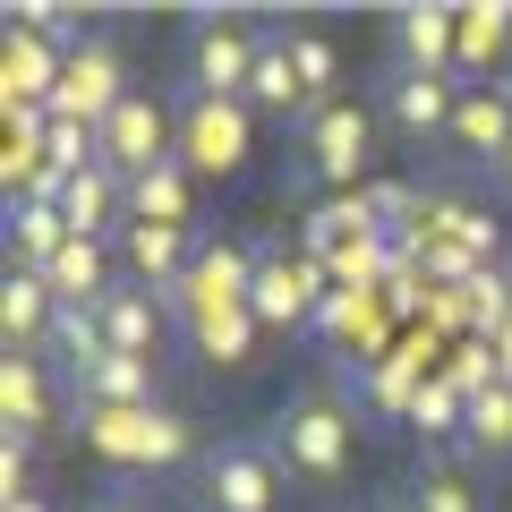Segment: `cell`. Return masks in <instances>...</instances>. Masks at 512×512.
<instances>
[{"mask_svg":"<svg viewBox=\"0 0 512 512\" xmlns=\"http://www.w3.org/2000/svg\"><path fill=\"white\" fill-rule=\"evenodd\" d=\"M308 291H316V265H256V282H248V308L256 316H274V325H291V316H308Z\"/></svg>","mask_w":512,"mask_h":512,"instance_id":"21","label":"cell"},{"mask_svg":"<svg viewBox=\"0 0 512 512\" xmlns=\"http://www.w3.org/2000/svg\"><path fill=\"white\" fill-rule=\"evenodd\" d=\"M154 359H120V350H111V359H94L86 376L77 384H60V393H69L77 402V419H86V410H154Z\"/></svg>","mask_w":512,"mask_h":512,"instance_id":"11","label":"cell"},{"mask_svg":"<svg viewBox=\"0 0 512 512\" xmlns=\"http://www.w3.org/2000/svg\"><path fill=\"white\" fill-rule=\"evenodd\" d=\"M282 470H291V461H282L274 427L205 444V453H197V512H274Z\"/></svg>","mask_w":512,"mask_h":512,"instance_id":"1","label":"cell"},{"mask_svg":"<svg viewBox=\"0 0 512 512\" xmlns=\"http://www.w3.org/2000/svg\"><path fill=\"white\" fill-rule=\"evenodd\" d=\"M248 103H265V111H291V120H308V94H299V69H291V18H282V26H256Z\"/></svg>","mask_w":512,"mask_h":512,"instance_id":"13","label":"cell"},{"mask_svg":"<svg viewBox=\"0 0 512 512\" xmlns=\"http://www.w3.org/2000/svg\"><path fill=\"white\" fill-rule=\"evenodd\" d=\"M419 512H470V487H461V478H419Z\"/></svg>","mask_w":512,"mask_h":512,"instance_id":"25","label":"cell"},{"mask_svg":"<svg viewBox=\"0 0 512 512\" xmlns=\"http://www.w3.org/2000/svg\"><path fill=\"white\" fill-rule=\"evenodd\" d=\"M453 35H461V9H402L393 18L402 69H427V77H453Z\"/></svg>","mask_w":512,"mask_h":512,"instance_id":"17","label":"cell"},{"mask_svg":"<svg viewBox=\"0 0 512 512\" xmlns=\"http://www.w3.org/2000/svg\"><path fill=\"white\" fill-rule=\"evenodd\" d=\"M461 444L487 453V461H512V384H504V376L478 384L470 402H461Z\"/></svg>","mask_w":512,"mask_h":512,"instance_id":"20","label":"cell"},{"mask_svg":"<svg viewBox=\"0 0 512 512\" xmlns=\"http://www.w3.org/2000/svg\"><path fill=\"white\" fill-rule=\"evenodd\" d=\"M504 43H512V9H461V35H453L461 60H495ZM461 60H453V77H461Z\"/></svg>","mask_w":512,"mask_h":512,"instance_id":"23","label":"cell"},{"mask_svg":"<svg viewBox=\"0 0 512 512\" xmlns=\"http://www.w3.org/2000/svg\"><path fill=\"white\" fill-rule=\"evenodd\" d=\"M453 111H461L453 77H427V69H402L393 60V77H384V120H393V137L436 146V137H453Z\"/></svg>","mask_w":512,"mask_h":512,"instance_id":"7","label":"cell"},{"mask_svg":"<svg viewBox=\"0 0 512 512\" xmlns=\"http://www.w3.org/2000/svg\"><path fill=\"white\" fill-rule=\"evenodd\" d=\"M60 214H69V231H77V239H111V222H128V180H120L111 163L77 171L69 197H60Z\"/></svg>","mask_w":512,"mask_h":512,"instance_id":"15","label":"cell"},{"mask_svg":"<svg viewBox=\"0 0 512 512\" xmlns=\"http://www.w3.org/2000/svg\"><path fill=\"white\" fill-rule=\"evenodd\" d=\"M487 359H495V376L512 384V325H504V333H495V342H487Z\"/></svg>","mask_w":512,"mask_h":512,"instance_id":"26","label":"cell"},{"mask_svg":"<svg viewBox=\"0 0 512 512\" xmlns=\"http://www.w3.org/2000/svg\"><path fill=\"white\" fill-rule=\"evenodd\" d=\"M26 470H35V436H18V427H9V444H0V495H9V504H18V495H35V487H26Z\"/></svg>","mask_w":512,"mask_h":512,"instance_id":"24","label":"cell"},{"mask_svg":"<svg viewBox=\"0 0 512 512\" xmlns=\"http://www.w3.org/2000/svg\"><path fill=\"white\" fill-rule=\"evenodd\" d=\"M376 512H419V495H376Z\"/></svg>","mask_w":512,"mask_h":512,"instance_id":"27","label":"cell"},{"mask_svg":"<svg viewBox=\"0 0 512 512\" xmlns=\"http://www.w3.org/2000/svg\"><path fill=\"white\" fill-rule=\"evenodd\" d=\"M367 163H376V120H367V103H325L308 120V180L359 188Z\"/></svg>","mask_w":512,"mask_h":512,"instance_id":"5","label":"cell"},{"mask_svg":"<svg viewBox=\"0 0 512 512\" xmlns=\"http://www.w3.org/2000/svg\"><path fill=\"white\" fill-rule=\"evenodd\" d=\"M94 512H137V504H120V495H103V504H94Z\"/></svg>","mask_w":512,"mask_h":512,"instance_id":"29","label":"cell"},{"mask_svg":"<svg viewBox=\"0 0 512 512\" xmlns=\"http://www.w3.org/2000/svg\"><path fill=\"white\" fill-rule=\"evenodd\" d=\"M9 512H52V504H43V495H18V504H9Z\"/></svg>","mask_w":512,"mask_h":512,"instance_id":"28","label":"cell"},{"mask_svg":"<svg viewBox=\"0 0 512 512\" xmlns=\"http://www.w3.org/2000/svg\"><path fill=\"white\" fill-rule=\"evenodd\" d=\"M86 444L94 453H111V461H180L188 453V419H171L163 402L154 410H86Z\"/></svg>","mask_w":512,"mask_h":512,"instance_id":"6","label":"cell"},{"mask_svg":"<svg viewBox=\"0 0 512 512\" xmlns=\"http://www.w3.org/2000/svg\"><path fill=\"white\" fill-rule=\"evenodd\" d=\"M52 282L43 274H9L0 282V333H9V350L18 359H43V333H52Z\"/></svg>","mask_w":512,"mask_h":512,"instance_id":"16","label":"cell"},{"mask_svg":"<svg viewBox=\"0 0 512 512\" xmlns=\"http://www.w3.org/2000/svg\"><path fill=\"white\" fill-rule=\"evenodd\" d=\"M69 214L52 197H18L9 188V274H52V256L69 248Z\"/></svg>","mask_w":512,"mask_h":512,"instance_id":"10","label":"cell"},{"mask_svg":"<svg viewBox=\"0 0 512 512\" xmlns=\"http://www.w3.org/2000/svg\"><path fill=\"white\" fill-rule=\"evenodd\" d=\"M291 69H299V94H308V120L333 103V77H342V60H333L325 35H308V26H291ZM299 120V128H308Z\"/></svg>","mask_w":512,"mask_h":512,"instance_id":"22","label":"cell"},{"mask_svg":"<svg viewBox=\"0 0 512 512\" xmlns=\"http://www.w3.org/2000/svg\"><path fill=\"white\" fill-rule=\"evenodd\" d=\"M94 137H103V163L120 171V180H146L154 163H171V111L154 103V94H128Z\"/></svg>","mask_w":512,"mask_h":512,"instance_id":"8","label":"cell"},{"mask_svg":"<svg viewBox=\"0 0 512 512\" xmlns=\"http://www.w3.org/2000/svg\"><path fill=\"white\" fill-rule=\"evenodd\" d=\"M128 222H154V231H180L188 222V163H154L146 180H128Z\"/></svg>","mask_w":512,"mask_h":512,"instance_id":"19","label":"cell"},{"mask_svg":"<svg viewBox=\"0 0 512 512\" xmlns=\"http://www.w3.org/2000/svg\"><path fill=\"white\" fill-rule=\"evenodd\" d=\"M274 444L299 478H342L350 470V410H333L325 393H291L274 410Z\"/></svg>","mask_w":512,"mask_h":512,"instance_id":"3","label":"cell"},{"mask_svg":"<svg viewBox=\"0 0 512 512\" xmlns=\"http://www.w3.org/2000/svg\"><path fill=\"white\" fill-rule=\"evenodd\" d=\"M0 419L18 427V436H43L52 427V367L43 359H18L9 350V367H0Z\"/></svg>","mask_w":512,"mask_h":512,"instance_id":"18","label":"cell"},{"mask_svg":"<svg viewBox=\"0 0 512 512\" xmlns=\"http://www.w3.org/2000/svg\"><path fill=\"white\" fill-rule=\"evenodd\" d=\"M180 163L188 171H214V180L239 171V163H248V111L188 94V111H180Z\"/></svg>","mask_w":512,"mask_h":512,"instance_id":"9","label":"cell"},{"mask_svg":"<svg viewBox=\"0 0 512 512\" xmlns=\"http://www.w3.org/2000/svg\"><path fill=\"white\" fill-rule=\"evenodd\" d=\"M180 69H188V94H205V103H248L256 26H231V18H188V35H180Z\"/></svg>","mask_w":512,"mask_h":512,"instance_id":"2","label":"cell"},{"mask_svg":"<svg viewBox=\"0 0 512 512\" xmlns=\"http://www.w3.org/2000/svg\"><path fill=\"white\" fill-rule=\"evenodd\" d=\"M128 77H120V52H111V35H86L69 52V69H60V94H52V120H77V128H103L111 111L128 103Z\"/></svg>","mask_w":512,"mask_h":512,"instance_id":"4","label":"cell"},{"mask_svg":"<svg viewBox=\"0 0 512 512\" xmlns=\"http://www.w3.org/2000/svg\"><path fill=\"white\" fill-rule=\"evenodd\" d=\"M94 316H103V342L120 350V359H154V342H163V299H154L146 282H120Z\"/></svg>","mask_w":512,"mask_h":512,"instance_id":"14","label":"cell"},{"mask_svg":"<svg viewBox=\"0 0 512 512\" xmlns=\"http://www.w3.org/2000/svg\"><path fill=\"white\" fill-rule=\"evenodd\" d=\"M444 146H461L470 154V163H504V146H512V86H461V111H453V137H444Z\"/></svg>","mask_w":512,"mask_h":512,"instance_id":"12","label":"cell"},{"mask_svg":"<svg viewBox=\"0 0 512 512\" xmlns=\"http://www.w3.org/2000/svg\"><path fill=\"white\" fill-rule=\"evenodd\" d=\"M495 180H504V188H512V146H504V163H495Z\"/></svg>","mask_w":512,"mask_h":512,"instance_id":"30","label":"cell"}]
</instances>
